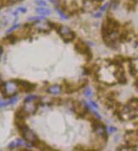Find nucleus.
<instances>
[{"label":"nucleus","mask_w":138,"mask_h":151,"mask_svg":"<svg viewBox=\"0 0 138 151\" xmlns=\"http://www.w3.org/2000/svg\"><path fill=\"white\" fill-rule=\"evenodd\" d=\"M19 131L21 133V135H22L24 140L26 142V145L28 147H31V146L35 145L36 142L38 140V138H37L36 133H34L32 130H30L27 125L23 128L19 129Z\"/></svg>","instance_id":"f257e3e1"},{"label":"nucleus","mask_w":138,"mask_h":151,"mask_svg":"<svg viewBox=\"0 0 138 151\" xmlns=\"http://www.w3.org/2000/svg\"><path fill=\"white\" fill-rule=\"evenodd\" d=\"M1 90H2V93L4 94V96L11 98L17 93L19 88L15 80H11L3 84Z\"/></svg>","instance_id":"f03ea898"},{"label":"nucleus","mask_w":138,"mask_h":151,"mask_svg":"<svg viewBox=\"0 0 138 151\" xmlns=\"http://www.w3.org/2000/svg\"><path fill=\"white\" fill-rule=\"evenodd\" d=\"M56 30L59 34V36L62 38V40L65 42H71L75 39V33L72 31L69 27L66 25H60L56 28Z\"/></svg>","instance_id":"7ed1b4c3"},{"label":"nucleus","mask_w":138,"mask_h":151,"mask_svg":"<svg viewBox=\"0 0 138 151\" xmlns=\"http://www.w3.org/2000/svg\"><path fill=\"white\" fill-rule=\"evenodd\" d=\"M75 49L76 51L78 52L80 54H83L86 56L87 59L89 60L92 58V54H91V51H90L89 46L86 43L83 42L82 40H78V42L75 44Z\"/></svg>","instance_id":"20e7f679"},{"label":"nucleus","mask_w":138,"mask_h":151,"mask_svg":"<svg viewBox=\"0 0 138 151\" xmlns=\"http://www.w3.org/2000/svg\"><path fill=\"white\" fill-rule=\"evenodd\" d=\"M125 139L129 148H136L137 145V131L126 132Z\"/></svg>","instance_id":"39448f33"},{"label":"nucleus","mask_w":138,"mask_h":151,"mask_svg":"<svg viewBox=\"0 0 138 151\" xmlns=\"http://www.w3.org/2000/svg\"><path fill=\"white\" fill-rule=\"evenodd\" d=\"M15 82L17 83L19 91H24V92H30V91H32L35 89V85H32L31 83L28 82V81L17 79V80H15Z\"/></svg>","instance_id":"423d86ee"},{"label":"nucleus","mask_w":138,"mask_h":151,"mask_svg":"<svg viewBox=\"0 0 138 151\" xmlns=\"http://www.w3.org/2000/svg\"><path fill=\"white\" fill-rule=\"evenodd\" d=\"M93 128H94V132L99 136H101L102 138L106 139V128H105V126L103 124L102 122L95 121L93 123Z\"/></svg>","instance_id":"0eeeda50"},{"label":"nucleus","mask_w":138,"mask_h":151,"mask_svg":"<svg viewBox=\"0 0 138 151\" xmlns=\"http://www.w3.org/2000/svg\"><path fill=\"white\" fill-rule=\"evenodd\" d=\"M23 110L26 112L27 115H30V114L34 115L36 113V110H37V106L34 103V101H27V102L24 103Z\"/></svg>","instance_id":"6e6552de"},{"label":"nucleus","mask_w":138,"mask_h":151,"mask_svg":"<svg viewBox=\"0 0 138 151\" xmlns=\"http://www.w3.org/2000/svg\"><path fill=\"white\" fill-rule=\"evenodd\" d=\"M114 75L115 79H117L118 82H120V84H124V83L126 82V76H125V70L120 65L119 67H117Z\"/></svg>","instance_id":"1a4fd4ad"},{"label":"nucleus","mask_w":138,"mask_h":151,"mask_svg":"<svg viewBox=\"0 0 138 151\" xmlns=\"http://www.w3.org/2000/svg\"><path fill=\"white\" fill-rule=\"evenodd\" d=\"M35 28L40 32H44V33H48L51 29V26L48 24L47 22H41L38 21V23L35 24Z\"/></svg>","instance_id":"9d476101"},{"label":"nucleus","mask_w":138,"mask_h":151,"mask_svg":"<svg viewBox=\"0 0 138 151\" xmlns=\"http://www.w3.org/2000/svg\"><path fill=\"white\" fill-rule=\"evenodd\" d=\"M24 144V141H23V139H15V140H14L12 141L9 145V149H15V148H18V147H20V146H22Z\"/></svg>","instance_id":"9b49d317"},{"label":"nucleus","mask_w":138,"mask_h":151,"mask_svg":"<svg viewBox=\"0 0 138 151\" xmlns=\"http://www.w3.org/2000/svg\"><path fill=\"white\" fill-rule=\"evenodd\" d=\"M47 91L50 94H52V95H58V94H60L61 92V88L59 85H51V86L49 87Z\"/></svg>","instance_id":"f8f14e48"},{"label":"nucleus","mask_w":138,"mask_h":151,"mask_svg":"<svg viewBox=\"0 0 138 151\" xmlns=\"http://www.w3.org/2000/svg\"><path fill=\"white\" fill-rule=\"evenodd\" d=\"M36 11L38 14H41L42 16H46V15H50L51 14V11L48 9H46V8H39V9H36Z\"/></svg>","instance_id":"ddd939ff"},{"label":"nucleus","mask_w":138,"mask_h":151,"mask_svg":"<svg viewBox=\"0 0 138 151\" xmlns=\"http://www.w3.org/2000/svg\"><path fill=\"white\" fill-rule=\"evenodd\" d=\"M45 19V17L44 16H33V17H30L29 18V20L30 21H42Z\"/></svg>","instance_id":"4468645a"},{"label":"nucleus","mask_w":138,"mask_h":151,"mask_svg":"<svg viewBox=\"0 0 138 151\" xmlns=\"http://www.w3.org/2000/svg\"><path fill=\"white\" fill-rule=\"evenodd\" d=\"M56 11L57 12L58 15H59L61 18L62 19H67V18H68V17H67L66 14H65L64 13L62 12L61 10H60V9H58V8H56Z\"/></svg>","instance_id":"2eb2a0df"},{"label":"nucleus","mask_w":138,"mask_h":151,"mask_svg":"<svg viewBox=\"0 0 138 151\" xmlns=\"http://www.w3.org/2000/svg\"><path fill=\"white\" fill-rule=\"evenodd\" d=\"M36 99H38V97L36 96L30 95V96H28L24 99V102H27V101H35Z\"/></svg>","instance_id":"dca6fc26"},{"label":"nucleus","mask_w":138,"mask_h":151,"mask_svg":"<svg viewBox=\"0 0 138 151\" xmlns=\"http://www.w3.org/2000/svg\"><path fill=\"white\" fill-rule=\"evenodd\" d=\"M26 11H27V9H26L25 7H20V8H18V9H16V11L14 13V15H17L19 14V12L23 13V14H24V13H25Z\"/></svg>","instance_id":"f3484780"},{"label":"nucleus","mask_w":138,"mask_h":151,"mask_svg":"<svg viewBox=\"0 0 138 151\" xmlns=\"http://www.w3.org/2000/svg\"><path fill=\"white\" fill-rule=\"evenodd\" d=\"M20 26H21V25H20V24H14L12 27H10V28H9V30H7L6 33H8V34H9V33H11L13 30H16V29H18V28H19Z\"/></svg>","instance_id":"a211bd4d"},{"label":"nucleus","mask_w":138,"mask_h":151,"mask_svg":"<svg viewBox=\"0 0 138 151\" xmlns=\"http://www.w3.org/2000/svg\"><path fill=\"white\" fill-rule=\"evenodd\" d=\"M130 73H132V75H133V76L136 75V73H137V68H136V67L134 66V65H130Z\"/></svg>","instance_id":"6ab92c4d"},{"label":"nucleus","mask_w":138,"mask_h":151,"mask_svg":"<svg viewBox=\"0 0 138 151\" xmlns=\"http://www.w3.org/2000/svg\"><path fill=\"white\" fill-rule=\"evenodd\" d=\"M84 96L86 97H88V98H90V97L92 96V91H91L90 88H88L86 91H84Z\"/></svg>","instance_id":"aec40b11"},{"label":"nucleus","mask_w":138,"mask_h":151,"mask_svg":"<svg viewBox=\"0 0 138 151\" xmlns=\"http://www.w3.org/2000/svg\"><path fill=\"white\" fill-rule=\"evenodd\" d=\"M17 101H18V97H13V98L11 97L10 100L9 101V105H13V104L17 102Z\"/></svg>","instance_id":"412c9836"},{"label":"nucleus","mask_w":138,"mask_h":151,"mask_svg":"<svg viewBox=\"0 0 138 151\" xmlns=\"http://www.w3.org/2000/svg\"><path fill=\"white\" fill-rule=\"evenodd\" d=\"M8 105H9V101H3V100L0 99V108L1 107H5Z\"/></svg>","instance_id":"4be33fe9"},{"label":"nucleus","mask_w":138,"mask_h":151,"mask_svg":"<svg viewBox=\"0 0 138 151\" xmlns=\"http://www.w3.org/2000/svg\"><path fill=\"white\" fill-rule=\"evenodd\" d=\"M110 7H111V9H115L118 7V3H117V2H114V0H113V1L110 3Z\"/></svg>","instance_id":"5701e85b"},{"label":"nucleus","mask_w":138,"mask_h":151,"mask_svg":"<svg viewBox=\"0 0 138 151\" xmlns=\"http://www.w3.org/2000/svg\"><path fill=\"white\" fill-rule=\"evenodd\" d=\"M109 3H106L104 5H103V6L100 8V10H99V11H101V12H103V11H105V10L107 9V8L109 7Z\"/></svg>","instance_id":"b1692460"},{"label":"nucleus","mask_w":138,"mask_h":151,"mask_svg":"<svg viewBox=\"0 0 138 151\" xmlns=\"http://www.w3.org/2000/svg\"><path fill=\"white\" fill-rule=\"evenodd\" d=\"M36 4L39 5V6H46V3L45 2V1H43V0H41V1H37L36 2Z\"/></svg>","instance_id":"393cba45"},{"label":"nucleus","mask_w":138,"mask_h":151,"mask_svg":"<svg viewBox=\"0 0 138 151\" xmlns=\"http://www.w3.org/2000/svg\"><path fill=\"white\" fill-rule=\"evenodd\" d=\"M115 131H117V128L114 127H109V132L110 133H114V132H115Z\"/></svg>","instance_id":"a878e982"},{"label":"nucleus","mask_w":138,"mask_h":151,"mask_svg":"<svg viewBox=\"0 0 138 151\" xmlns=\"http://www.w3.org/2000/svg\"><path fill=\"white\" fill-rule=\"evenodd\" d=\"M102 14L103 12H101V11H99L97 14H94V16L95 18H99V17H101V16H102Z\"/></svg>","instance_id":"bb28decb"},{"label":"nucleus","mask_w":138,"mask_h":151,"mask_svg":"<svg viewBox=\"0 0 138 151\" xmlns=\"http://www.w3.org/2000/svg\"><path fill=\"white\" fill-rule=\"evenodd\" d=\"M3 53V47H0V58H1V55Z\"/></svg>","instance_id":"cd10ccee"},{"label":"nucleus","mask_w":138,"mask_h":151,"mask_svg":"<svg viewBox=\"0 0 138 151\" xmlns=\"http://www.w3.org/2000/svg\"><path fill=\"white\" fill-rule=\"evenodd\" d=\"M3 84H4V83H3V80H2V79L0 78V89H1V87H2Z\"/></svg>","instance_id":"c85d7f7f"},{"label":"nucleus","mask_w":138,"mask_h":151,"mask_svg":"<svg viewBox=\"0 0 138 151\" xmlns=\"http://www.w3.org/2000/svg\"><path fill=\"white\" fill-rule=\"evenodd\" d=\"M2 3H3V0H0V7L2 6Z\"/></svg>","instance_id":"c756f323"},{"label":"nucleus","mask_w":138,"mask_h":151,"mask_svg":"<svg viewBox=\"0 0 138 151\" xmlns=\"http://www.w3.org/2000/svg\"><path fill=\"white\" fill-rule=\"evenodd\" d=\"M11 1H13V2H17L19 0H11Z\"/></svg>","instance_id":"7c9ffc66"}]
</instances>
